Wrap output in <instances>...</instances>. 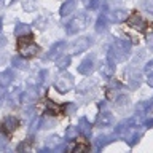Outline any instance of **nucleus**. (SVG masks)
<instances>
[{
  "instance_id": "1",
  "label": "nucleus",
  "mask_w": 153,
  "mask_h": 153,
  "mask_svg": "<svg viewBox=\"0 0 153 153\" xmlns=\"http://www.w3.org/2000/svg\"><path fill=\"white\" fill-rule=\"evenodd\" d=\"M145 8L150 13H153V0H147V2H145Z\"/></svg>"
}]
</instances>
